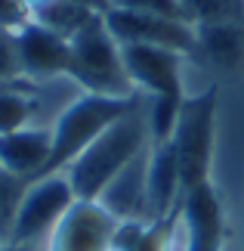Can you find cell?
<instances>
[{
    "instance_id": "7a4b0ae2",
    "label": "cell",
    "mask_w": 244,
    "mask_h": 251,
    "mask_svg": "<svg viewBox=\"0 0 244 251\" xmlns=\"http://www.w3.org/2000/svg\"><path fill=\"white\" fill-rule=\"evenodd\" d=\"M142 102H145L142 93H133V96L84 93V96H77L74 102H68L65 112L53 124V152H50V161H46L41 177L65 171L105 127H111L114 121L124 118V115H130L133 109H139Z\"/></svg>"
},
{
    "instance_id": "d6986e66",
    "label": "cell",
    "mask_w": 244,
    "mask_h": 251,
    "mask_svg": "<svg viewBox=\"0 0 244 251\" xmlns=\"http://www.w3.org/2000/svg\"><path fill=\"white\" fill-rule=\"evenodd\" d=\"M6 81H22V65H19L13 28H0V84Z\"/></svg>"
},
{
    "instance_id": "9a60e30c",
    "label": "cell",
    "mask_w": 244,
    "mask_h": 251,
    "mask_svg": "<svg viewBox=\"0 0 244 251\" xmlns=\"http://www.w3.org/2000/svg\"><path fill=\"white\" fill-rule=\"evenodd\" d=\"M93 16H99V13H93V9H87L81 3H74V0H50V3H44L41 9H34L28 19H34V22L53 28L56 34H62V37L71 41V37L81 31Z\"/></svg>"
},
{
    "instance_id": "8fae6325",
    "label": "cell",
    "mask_w": 244,
    "mask_h": 251,
    "mask_svg": "<svg viewBox=\"0 0 244 251\" xmlns=\"http://www.w3.org/2000/svg\"><path fill=\"white\" fill-rule=\"evenodd\" d=\"M182 205V180L179 165L170 143H158L149 149L145 161V220L177 217Z\"/></svg>"
},
{
    "instance_id": "7c38bea8",
    "label": "cell",
    "mask_w": 244,
    "mask_h": 251,
    "mask_svg": "<svg viewBox=\"0 0 244 251\" xmlns=\"http://www.w3.org/2000/svg\"><path fill=\"white\" fill-rule=\"evenodd\" d=\"M50 152H53V127L31 124L25 130L0 137V168L9 171L13 177H22L31 183L44 174Z\"/></svg>"
},
{
    "instance_id": "5bb4252c",
    "label": "cell",
    "mask_w": 244,
    "mask_h": 251,
    "mask_svg": "<svg viewBox=\"0 0 244 251\" xmlns=\"http://www.w3.org/2000/svg\"><path fill=\"white\" fill-rule=\"evenodd\" d=\"M22 81H9L0 87V137L25 130L34 124L37 96H34V87H28Z\"/></svg>"
},
{
    "instance_id": "4fadbf2b",
    "label": "cell",
    "mask_w": 244,
    "mask_h": 251,
    "mask_svg": "<svg viewBox=\"0 0 244 251\" xmlns=\"http://www.w3.org/2000/svg\"><path fill=\"white\" fill-rule=\"evenodd\" d=\"M220 75L244 72V22L195 25V53Z\"/></svg>"
},
{
    "instance_id": "e0dca14e",
    "label": "cell",
    "mask_w": 244,
    "mask_h": 251,
    "mask_svg": "<svg viewBox=\"0 0 244 251\" xmlns=\"http://www.w3.org/2000/svg\"><path fill=\"white\" fill-rule=\"evenodd\" d=\"M25 189H28V180L13 177L9 171L0 168V242L3 245L9 239V229H13V220H16V211H19V201H22Z\"/></svg>"
},
{
    "instance_id": "30bf717a",
    "label": "cell",
    "mask_w": 244,
    "mask_h": 251,
    "mask_svg": "<svg viewBox=\"0 0 244 251\" xmlns=\"http://www.w3.org/2000/svg\"><path fill=\"white\" fill-rule=\"evenodd\" d=\"M16 50L22 65L25 81H44V78H68L71 69V41L56 34L34 19L16 28Z\"/></svg>"
},
{
    "instance_id": "6da1fadb",
    "label": "cell",
    "mask_w": 244,
    "mask_h": 251,
    "mask_svg": "<svg viewBox=\"0 0 244 251\" xmlns=\"http://www.w3.org/2000/svg\"><path fill=\"white\" fill-rule=\"evenodd\" d=\"M149 146H152V133H149V118H145V102H142L139 109H133L130 115L114 121L111 127H105L62 174L68 177L77 199L99 201L102 192L114 183V177L127 165H133Z\"/></svg>"
},
{
    "instance_id": "9c48e42d",
    "label": "cell",
    "mask_w": 244,
    "mask_h": 251,
    "mask_svg": "<svg viewBox=\"0 0 244 251\" xmlns=\"http://www.w3.org/2000/svg\"><path fill=\"white\" fill-rule=\"evenodd\" d=\"M179 224L185 233L182 251H226V208L210 180L182 196Z\"/></svg>"
},
{
    "instance_id": "ac0fdd59",
    "label": "cell",
    "mask_w": 244,
    "mask_h": 251,
    "mask_svg": "<svg viewBox=\"0 0 244 251\" xmlns=\"http://www.w3.org/2000/svg\"><path fill=\"white\" fill-rule=\"evenodd\" d=\"M177 217H167V220H149L142 226V233L133 239L124 251H173V226H177Z\"/></svg>"
},
{
    "instance_id": "7402d4cb",
    "label": "cell",
    "mask_w": 244,
    "mask_h": 251,
    "mask_svg": "<svg viewBox=\"0 0 244 251\" xmlns=\"http://www.w3.org/2000/svg\"><path fill=\"white\" fill-rule=\"evenodd\" d=\"M74 3H81V6H87V9H93V13H99V16H105L111 9V0H74Z\"/></svg>"
},
{
    "instance_id": "277c9868",
    "label": "cell",
    "mask_w": 244,
    "mask_h": 251,
    "mask_svg": "<svg viewBox=\"0 0 244 251\" xmlns=\"http://www.w3.org/2000/svg\"><path fill=\"white\" fill-rule=\"evenodd\" d=\"M68 81H77L84 93L102 96H133V84L127 78L118 37L109 31L105 16H93L71 37V69Z\"/></svg>"
},
{
    "instance_id": "603a6c76",
    "label": "cell",
    "mask_w": 244,
    "mask_h": 251,
    "mask_svg": "<svg viewBox=\"0 0 244 251\" xmlns=\"http://www.w3.org/2000/svg\"><path fill=\"white\" fill-rule=\"evenodd\" d=\"M44 3H50V0H22V6L28 9V16H31V13H34V9H41Z\"/></svg>"
},
{
    "instance_id": "cb8c5ba5",
    "label": "cell",
    "mask_w": 244,
    "mask_h": 251,
    "mask_svg": "<svg viewBox=\"0 0 244 251\" xmlns=\"http://www.w3.org/2000/svg\"><path fill=\"white\" fill-rule=\"evenodd\" d=\"M6 84H9V81H6ZM0 87H3V84H0Z\"/></svg>"
},
{
    "instance_id": "8992f818",
    "label": "cell",
    "mask_w": 244,
    "mask_h": 251,
    "mask_svg": "<svg viewBox=\"0 0 244 251\" xmlns=\"http://www.w3.org/2000/svg\"><path fill=\"white\" fill-rule=\"evenodd\" d=\"M121 217L102 201L77 199L46 239V251H111Z\"/></svg>"
},
{
    "instance_id": "52a82bcc",
    "label": "cell",
    "mask_w": 244,
    "mask_h": 251,
    "mask_svg": "<svg viewBox=\"0 0 244 251\" xmlns=\"http://www.w3.org/2000/svg\"><path fill=\"white\" fill-rule=\"evenodd\" d=\"M124 69L130 78L133 90L142 93L145 100L155 96H185L182 93V56L167 47H152V44H121Z\"/></svg>"
},
{
    "instance_id": "2e32d148",
    "label": "cell",
    "mask_w": 244,
    "mask_h": 251,
    "mask_svg": "<svg viewBox=\"0 0 244 251\" xmlns=\"http://www.w3.org/2000/svg\"><path fill=\"white\" fill-rule=\"evenodd\" d=\"M185 22H244V0H177Z\"/></svg>"
},
{
    "instance_id": "3957f363",
    "label": "cell",
    "mask_w": 244,
    "mask_h": 251,
    "mask_svg": "<svg viewBox=\"0 0 244 251\" xmlns=\"http://www.w3.org/2000/svg\"><path fill=\"white\" fill-rule=\"evenodd\" d=\"M217 96H220L217 84H210L201 93L185 96L177 127H173L170 140H167L173 155H177V165H179L182 196L210 180L213 140H217Z\"/></svg>"
},
{
    "instance_id": "44dd1931",
    "label": "cell",
    "mask_w": 244,
    "mask_h": 251,
    "mask_svg": "<svg viewBox=\"0 0 244 251\" xmlns=\"http://www.w3.org/2000/svg\"><path fill=\"white\" fill-rule=\"evenodd\" d=\"M28 22V9L22 6V0H0V28H16Z\"/></svg>"
},
{
    "instance_id": "ffe728a7",
    "label": "cell",
    "mask_w": 244,
    "mask_h": 251,
    "mask_svg": "<svg viewBox=\"0 0 244 251\" xmlns=\"http://www.w3.org/2000/svg\"><path fill=\"white\" fill-rule=\"evenodd\" d=\"M111 9H133V13H152V16H167L185 22L177 0H111Z\"/></svg>"
},
{
    "instance_id": "5b68a950",
    "label": "cell",
    "mask_w": 244,
    "mask_h": 251,
    "mask_svg": "<svg viewBox=\"0 0 244 251\" xmlns=\"http://www.w3.org/2000/svg\"><path fill=\"white\" fill-rule=\"evenodd\" d=\"M74 201H77V196L62 171L50 174V177H41V180H31L22 201H19L6 245L31 248L34 242H46L50 233L56 229V224L65 217V211Z\"/></svg>"
},
{
    "instance_id": "ba28073f",
    "label": "cell",
    "mask_w": 244,
    "mask_h": 251,
    "mask_svg": "<svg viewBox=\"0 0 244 251\" xmlns=\"http://www.w3.org/2000/svg\"><path fill=\"white\" fill-rule=\"evenodd\" d=\"M105 25L118 37V44H152L167 47L182 56L195 53V25L182 19L152 16V13H133V9H109Z\"/></svg>"
}]
</instances>
